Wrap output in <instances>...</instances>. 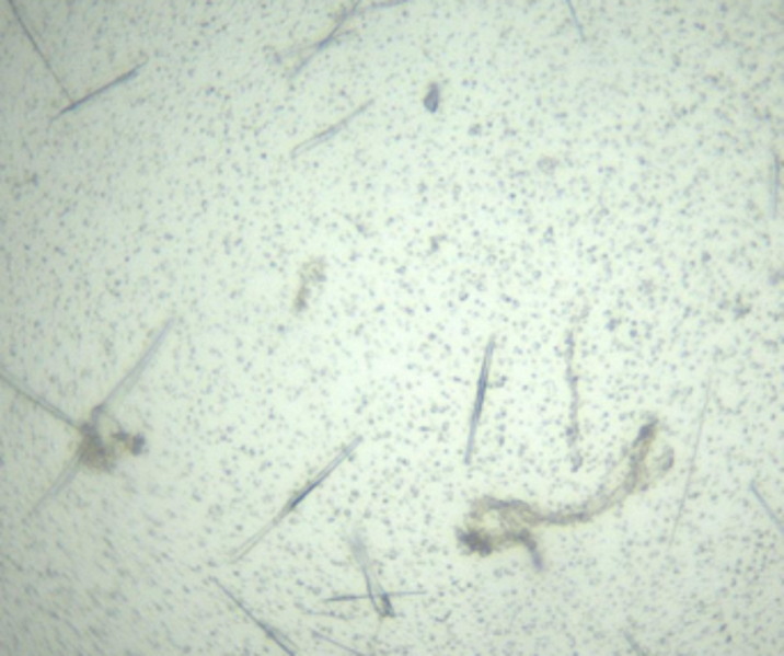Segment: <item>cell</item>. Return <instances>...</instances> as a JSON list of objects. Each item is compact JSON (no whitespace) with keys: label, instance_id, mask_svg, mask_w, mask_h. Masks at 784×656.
Segmentation results:
<instances>
[{"label":"cell","instance_id":"1","mask_svg":"<svg viewBox=\"0 0 784 656\" xmlns=\"http://www.w3.org/2000/svg\"><path fill=\"white\" fill-rule=\"evenodd\" d=\"M173 326H175V314H173V318H168V320L152 333L150 343L145 345L140 358L134 362L131 370L113 385V391H111L100 404H94V406L85 413L83 421L69 418L67 413H62L58 406H54L51 402L42 400L37 393L26 391V388H23L19 381H14L3 368H0V381H3V385L10 388V391H12L14 395H19V398H23V400H28L33 406L46 411L48 416H54L56 421L65 423L69 429H73V431H77V436H79L77 450L71 452V457H69V461H67V467L62 469L60 477L56 480L54 487L42 496V500L37 503L35 509H39L42 505H46L51 498L60 496L62 490H67L69 484H71L73 480H77V475H79L83 469L96 471V473H111V471L115 469L119 454L113 450V446L108 444V439H106L102 429H104V425H106L108 421H115L113 413H111L113 406H115L122 398L129 395V393L134 391L136 383H138L140 377H142V372H147V368L152 366L154 356H157L159 349L163 347L165 337H168L170 331H173Z\"/></svg>","mask_w":784,"mask_h":656},{"label":"cell","instance_id":"2","mask_svg":"<svg viewBox=\"0 0 784 656\" xmlns=\"http://www.w3.org/2000/svg\"><path fill=\"white\" fill-rule=\"evenodd\" d=\"M408 3H411V0H374V3H367V0H349V3L337 8V12L333 16V28H331V33L326 37L310 42V44H299V46L287 48V51L278 54V60H289L291 58V69L287 74L289 83L301 74V71L310 65V60L314 56L328 51V48L335 46V44H345L349 39H358L360 33L349 28V23L354 19H358L362 14H370V12H379V10L402 8V5H408Z\"/></svg>","mask_w":784,"mask_h":656},{"label":"cell","instance_id":"3","mask_svg":"<svg viewBox=\"0 0 784 656\" xmlns=\"http://www.w3.org/2000/svg\"><path fill=\"white\" fill-rule=\"evenodd\" d=\"M347 544H349V553H351V557H354V563H356L358 572L362 574L365 595H335V597L322 599V603H345V601H360V599L370 601L372 615H374V620H377V624H374V643H377L383 624H385L388 620H395V618H397L395 601H397V599H404V597H413V595H427V592H390V590H385V588L381 586L379 576H377L374 557L370 555V549H367V542H365L362 532H360L358 528H354V530L349 532Z\"/></svg>","mask_w":784,"mask_h":656},{"label":"cell","instance_id":"4","mask_svg":"<svg viewBox=\"0 0 784 656\" xmlns=\"http://www.w3.org/2000/svg\"><path fill=\"white\" fill-rule=\"evenodd\" d=\"M360 444H362V436H356V439H351L349 444L342 446V448L333 454V459L326 461V464H324L322 469H316V471H314L312 475H308L301 484H297V487H293V490L289 492L287 500L283 503V507L276 513V517H274L272 521H268L266 526H262V528L253 534L251 540L243 542V544L230 555V563H232V565H234V563H241L243 557H246L257 544H262L276 528H280L293 513H299V507H301L316 490H322L324 484H326V480H328L342 464H345V461H347L349 457H354V452L358 450Z\"/></svg>","mask_w":784,"mask_h":656},{"label":"cell","instance_id":"5","mask_svg":"<svg viewBox=\"0 0 784 656\" xmlns=\"http://www.w3.org/2000/svg\"><path fill=\"white\" fill-rule=\"evenodd\" d=\"M496 339H498V337L492 335V337H488V343L484 345L482 368H480V377H477V385H475V400H473L471 418H469V434H465V448H463V467H465V469L473 467L475 450H477V429H480V425H482L484 406H486V395H488V385H492Z\"/></svg>","mask_w":784,"mask_h":656},{"label":"cell","instance_id":"6","mask_svg":"<svg viewBox=\"0 0 784 656\" xmlns=\"http://www.w3.org/2000/svg\"><path fill=\"white\" fill-rule=\"evenodd\" d=\"M567 381L572 391V406H569V427H567V446L572 469L578 471L583 464L580 457V395H578V372H576V345H574V331L567 333Z\"/></svg>","mask_w":784,"mask_h":656},{"label":"cell","instance_id":"7","mask_svg":"<svg viewBox=\"0 0 784 656\" xmlns=\"http://www.w3.org/2000/svg\"><path fill=\"white\" fill-rule=\"evenodd\" d=\"M214 586L220 590V592H223L226 595V599H230L234 606H237V609L241 611V615L243 618H246L251 624H255L260 631H262V634L268 638V641H274L287 656H303L301 654V649L297 647V643H293L287 634H285V631L280 629V626H276V624H272V622H268V620H264V618H260L253 609H251V606L246 603V601H243L241 597H237L232 590H228L226 586H223V583H218V580H214Z\"/></svg>","mask_w":784,"mask_h":656},{"label":"cell","instance_id":"8","mask_svg":"<svg viewBox=\"0 0 784 656\" xmlns=\"http://www.w3.org/2000/svg\"><path fill=\"white\" fill-rule=\"evenodd\" d=\"M374 104V100H367L365 104H360L356 111H351L349 115H345V117H342L339 119V123H335V125H331L328 129H324V131H320V134H314V136H310L308 140H303V142H299L297 145V148H293L291 150V159H297V157H301V154H305V152H310V150H314V148H320V145H324V142H328L333 136H337L339 131H345L351 123H354V119L356 117H360L367 108H370Z\"/></svg>","mask_w":784,"mask_h":656},{"label":"cell","instance_id":"9","mask_svg":"<svg viewBox=\"0 0 784 656\" xmlns=\"http://www.w3.org/2000/svg\"><path fill=\"white\" fill-rule=\"evenodd\" d=\"M145 67V60H138L136 62V67H131L129 71H125V74H119L117 79H113L111 83H106V85H102V88H96L94 92H88L85 96H81V100H77V102H69L56 117H62V115H67V113H71V111H79L81 106H85V104H90V102H94L96 100V96H102V94H106V92H111L113 88H117V85H122V83H129L131 79H136L138 74H140V69Z\"/></svg>","mask_w":784,"mask_h":656},{"label":"cell","instance_id":"10","mask_svg":"<svg viewBox=\"0 0 784 656\" xmlns=\"http://www.w3.org/2000/svg\"><path fill=\"white\" fill-rule=\"evenodd\" d=\"M8 5H10V10H12V14H14V19H16V23H19V26H21V31H23V35H26L28 37V42H31V46H33V51L39 56V60L44 62V67L48 69V74H51L54 79H56V83L65 90V83H62V79H60V74H58V71H56V67H54V62L51 60H48V56L42 51V46H39V39L33 35V31H31V26H28V21H26V16H23V12H21V8H19V3H16V0H8ZM67 92V90H65Z\"/></svg>","mask_w":784,"mask_h":656}]
</instances>
